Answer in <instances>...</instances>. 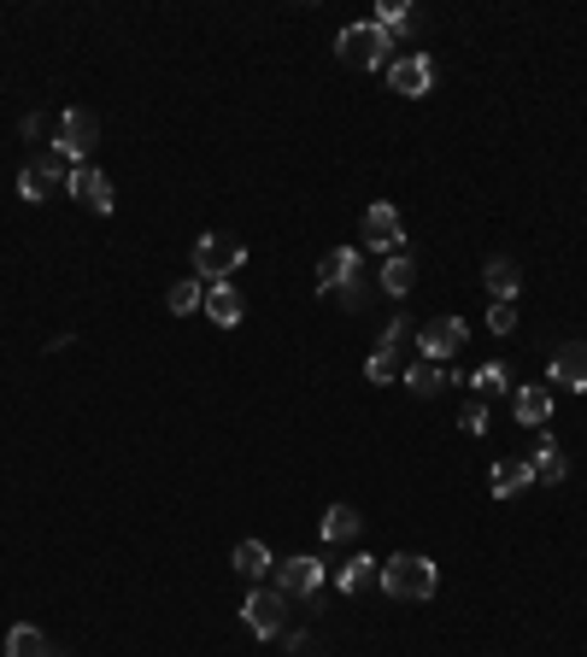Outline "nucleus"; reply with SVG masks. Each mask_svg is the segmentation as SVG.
<instances>
[{"mask_svg": "<svg viewBox=\"0 0 587 657\" xmlns=\"http://www.w3.org/2000/svg\"><path fill=\"white\" fill-rule=\"evenodd\" d=\"M370 24H382L388 36H418V12H411L406 0H382V7H377V18H370Z\"/></svg>", "mask_w": 587, "mask_h": 657, "instance_id": "393cba45", "label": "nucleus"}, {"mask_svg": "<svg viewBox=\"0 0 587 657\" xmlns=\"http://www.w3.org/2000/svg\"><path fill=\"white\" fill-rule=\"evenodd\" d=\"M482 282H488V294L494 300H518V288H523V270H518V258H488V265H482Z\"/></svg>", "mask_w": 587, "mask_h": 657, "instance_id": "a211bd4d", "label": "nucleus"}, {"mask_svg": "<svg viewBox=\"0 0 587 657\" xmlns=\"http://www.w3.org/2000/svg\"><path fill=\"white\" fill-rule=\"evenodd\" d=\"M229 564H235L247 581H259V576H270V569H277V558H270V546H265V540H241V546L229 552Z\"/></svg>", "mask_w": 587, "mask_h": 657, "instance_id": "5701e85b", "label": "nucleus"}, {"mask_svg": "<svg viewBox=\"0 0 587 657\" xmlns=\"http://www.w3.org/2000/svg\"><path fill=\"white\" fill-rule=\"evenodd\" d=\"M388 89L406 94V100H423L429 89H435V60L429 53H406V60L388 65Z\"/></svg>", "mask_w": 587, "mask_h": 657, "instance_id": "9d476101", "label": "nucleus"}, {"mask_svg": "<svg viewBox=\"0 0 587 657\" xmlns=\"http://www.w3.org/2000/svg\"><path fill=\"white\" fill-rule=\"evenodd\" d=\"M53 153H65V159H77V165H89V153L100 148V112L89 106H65L60 112V129H53Z\"/></svg>", "mask_w": 587, "mask_h": 657, "instance_id": "20e7f679", "label": "nucleus"}, {"mask_svg": "<svg viewBox=\"0 0 587 657\" xmlns=\"http://www.w3.org/2000/svg\"><path fill=\"white\" fill-rule=\"evenodd\" d=\"M318 534L329 540V546H341V540H359V534H365V517H359L353 505H329L323 522H318Z\"/></svg>", "mask_w": 587, "mask_h": 657, "instance_id": "6ab92c4d", "label": "nucleus"}, {"mask_svg": "<svg viewBox=\"0 0 587 657\" xmlns=\"http://www.w3.org/2000/svg\"><path fill=\"white\" fill-rule=\"evenodd\" d=\"M241 265H247V247H241L235 236H200L194 241V276L206 288H218V282H229Z\"/></svg>", "mask_w": 587, "mask_h": 657, "instance_id": "7ed1b4c3", "label": "nucleus"}, {"mask_svg": "<svg viewBox=\"0 0 587 657\" xmlns=\"http://www.w3.org/2000/svg\"><path fill=\"white\" fill-rule=\"evenodd\" d=\"M382 581V558H370V552H359V558H347L341 564V576H335V587L347 593V598H365L370 587Z\"/></svg>", "mask_w": 587, "mask_h": 657, "instance_id": "4468645a", "label": "nucleus"}, {"mask_svg": "<svg viewBox=\"0 0 587 657\" xmlns=\"http://www.w3.org/2000/svg\"><path fill=\"white\" fill-rule=\"evenodd\" d=\"M270 576H277V593L282 598H311V593L323 587V558H282Z\"/></svg>", "mask_w": 587, "mask_h": 657, "instance_id": "9b49d317", "label": "nucleus"}, {"mask_svg": "<svg viewBox=\"0 0 587 657\" xmlns=\"http://www.w3.org/2000/svg\"><path fill=\"white\" fill-rule=\"evenodd\" d=\"M359 276V247H329L318 258V294H341Z\"/></svg>", "mask_w": 587, "mask_h": 657, "instance_id": "ddd939ff", "label": "nucleus"}, {"mask_svg": "<svg viewBox=\"0 0 587 657\" xmlns=\"http://www.w3.org/2000/svg\"><path fill=\"white\" fill-rule=\"evenodd\" d=\"M60 188H71L65 153H41V159H30V165L18 170V194L30 200V206H41V200H53Z\"/></svg>", "mask_w": 587, "mask_h": 657, "instance_id": "423d86ee", "label": "nucleus"}, {"mask_svg": "<svg viewBox=\"0 0 587 657\" xmlns=\"http://www.w3.org/2000/svg\"><path fill=\"white\" fill-rule=\"evenodd\" d=\"M7 657H53V646H48V634H41V628L18 622V628H7Z\"/></svg>", "mask_w": 587, "mask_h": 657, "instance_id": "b1692460", "label": "nucleus"}, {"mask_svg": "<svg viewBox=\"0 0 587 657\" xmlns=\"http://www.w3.org/2000/svg\"><path fill=\"white\" fill-rule=\"evenodd\" d=\"M458 429H464V434H488V405L470 400L464 412H458Z\"/></svg>", "mask_w": 587, "mask_h": 657, "instance_id": "7c9ffc66", "label": "nucleus"}, {"mask_svg": "<svg viewBox=\"0 0 587 657\" xmlns=\"http://www.w3.org/2000/svg\"><path fill=\"white\" fill-rule=\"evenodd\" d=\"M48 129H60V124H48V118H41V112H30V118H24V136H30V141H41V136H48Z\"/></svg>", "mask_w": 587, "mask_h": 657, "instance_id": "473e14b6", "label": "nucleus"}, {"mask_svg": "<svg viewBox=\"0 0 587 657\" xmlns=\"http://www.w3.org/2000/svg\"><path fill=\"white\" fill-rule=\"evenodd\" d=\"M511 405H518L523 429H547V422H552V388H518V393H511Z\"/></svg>", "mask_w": 587, "mask_h": 657, "instance_id": "dca6fc26", "label": "nucleus"}, {"mask_svg": "<svg viewBox=\"0 0 587 657\" xmlns=\"http://www.w3.org/2000/svg\"><path fill=\"white\" fill-rule=\"evenodd\" d=\"M547 376H552V388H564V393H587V341H564V346H552Z\"/></svg>", "mask_w": 587, "mask_h": 657, "instance_id": "1a4fd4ad", "label": "nucleus"}, {"mask_svg": "<svg viewBox=\"0 0 587 657\" xmlns=\"http://www.w3.org/2000/svg\"><path fill=\"white\" fill-rule=\"evenodd\" d=\"M464 382H470V393H476L482 405H488L494 393H511V364H506V358H488V364H476Z\"/></svg>", "mask_w": 587, "mask_h": 657, "instance_id": "2eb2a0df", "label": "nucleus"}, {"mask_svg": "<svg viewBox=\"0 0 587 657\" xmlns=\"http://www.w3.org/2000/svg\"><path fill=\"white\" fill-rule=\"evenodd\" d=\"M289 605L294 598H282L277 587H253L247 598H241V622H247L253 640H277L282 628H289Z\"/></svg>", "mask_w": 587, "mask_h": 657, "instance_id": "39448f33", "label": "nucleus"}, {"mask_svg": "<svg viewBox=\"0 0 587 657\" xmlns=\"http://www.w3.org/2000/svg\"><path fill=\"white\" fill-rule=\"evenodd\" d=\"M206 317H212L218 329H235V324H241V294H235V282L206 288Z\"/></svg>", "mask_w": 587, "mask_h": 657, "instance_id": "412c9836", "label": "nucleus"}, {"mask_svg": "<svg viewBox=\"0 0 587 657\" xmlns=\"http://www.w3.org/2000/svg\"><path fill=\"white\" fill-rule=\"evenodd\" d=\"M311 652V634H289V657H306Z\"/></svg>", "mask_w": 587, "mask_h": 657, "instance_id": "72a5a7b5", "label": "nucleus"}, {"mask_svg": "<svg viewBox=\"0 0 587 657\" xmlns=\"http://www.w3.org/2000/svg\"><path fill=\"white\" fill-rule=\"evenodd\" d=\"M518 329V305L511 300H494V312H488V334H511Z\"/></svg>", "mask_w": 587, "mask_h": 657, "instance_id": "c756f323", "label": "nucleus"}, {"mask_svg": "<svg viewBox=\"0 0 587 657\" xmlns=\"http://www.w3.org/2000/svg\"><path fill=\"white\" fill-rule=\"evenodd\" d=\"M564 476H570V458H564V446H558V441H547V446L535 452V481H540V488H558V481H564Z\"/></svg>", "mask_w": 587, "mask_h": 657, "instance_id": "a878e982", "label": "nucleus"}, {"mask_svg": "<svg viewBox=\"0 0 587 657\" xmlns=\"http://www.w3.org/2000/svg\"><path fill=\"white\" fill-rule=\"evenodd\" d=\"M165 305H170V312H177V317L200 312V305H206V282H200V276H194V282H177V288H170V294H165Z\"/></svg>", "mask_w": 587, "mask_h": 657, "instance_id": "bb28decb", "label": "nucleus"}, {"mask_svg": "<svg viewBox=\"0 0 587 657\" xmlns=\"http://www.w3.org/2000/svg\"><path fill=\"white\" fill-rule=\"evenodd\" d=\"M377 294H382V288H377V282H365V276H353V282H347V288H341V305H347V312H365V305H370V300H377Z\"/></svg>", "mask_w": 587, "mask_h": 657, "instance_id": "c85d7f7f", "label": "nucleus"}, {"mask_svg": "<svg viewBox=\"0 0 587 657\" xmlns=\"http://www.w3.org/2000/svg\"><path fill=\"white\" fill-rule=\"evenodd\" d=\"M365 376H370L377 388H388V382H399V358H394V353H382V346H377V353H370V364H365Z\"/></svg>", "mask_w": 587, "mask_h": 657, "instance_id": "cd10ccee", "label": "nucleus"}, {"mask_svg": "<svg viewBox=\"0 0 587 657\" xmlns=\"http://www.w3.org/2000/svg\"><path fill=\"white\" fill-rule=\"evenodd\" d=\"M406 334H411V324H406V317H388V329H382V353H394V346L406 341Z\"/></svg>", "mask_w": 587, "mask_h": 657, "instance_id": "2f4dec72", "label": "nucleus"}, {"mask_svg": "<svg viewBox=\"0 0 587 657\" xmlns=\"http://www.w3.org/2000/svg\"><path fill=\"white\" fill-rule=\"evenodd\" d=\"M388 598H406V605H423V598H435L441 587V569L418 558V552H394V558H382V581H377Z\"/></svg>", "mask_w": 587, "mask_h": 657, "instance_id": "f257e3e1", "label": "nucleus"}, {"mask_svg": "<svg viewBox=\"0 0 587 657\" xmlns=\"http://www.w3.org/2000/svg\"><path fill=\"white\" fill-rule=\"evenodd\" d=\"M528 481H535V464H528V458H499L494 476H488V488H494V500H511V493L528 488Z\"/></svg>", "mask_w": 587, "mask_h": 657, "instance_id": "f3484780", "label": "nucleus"}, {"mask_svg": "<svg viewBox=\"0 0 587 657\" xmlns=\"http://www.w3.org/2000/svg\"><path fill=\"white\" fill-rule=\"evenodd\" d=\"M377 288H382V294H394V300H406L411 288H418V265H411L406 253H399V258H382V270H377Z\"/></svg>", "mask_w": 587, "mask_h": 657, "instance_id": "aec40b11", "label": "nucleus"}, {"mask_svg": "<svg viewBox=\"0 0 587 657\" xmlns=\"http://www.w3.org/2000/svg\"><path fill=\"white\" fill-rule=\"evenodd\" d=\"M399 382H406L411 393H418V400H435V393L447 388L452 376L441 370V364H429V358H418V364H411V370H399Z\"/></svg>", "mask_w": 587, "mask_h": 657, "instance_id": "4be33fe9", "label": "nucleus"}, {"mask_svg": "<svg viewBox=\"0 0 587 657\" xmlns=\"http://www.w3.org/2000/svg\"><path fill=\"white\" fill-rule=\"evenodd\" d=\"M388 48H394V36L382 30V24H347V30L335 36V53H341V65H353V71H388Z\"/></svg>", "mask_w": 587, "mask_h": 657, "instance_id": "f03ea898", "label": "nucleus"}, {"mask_svg": "<svg viewBox=\"0 0 587 657\" xmlns=\"http://www.w3.org/2000/svg\"><path fill=\"white\" fill-rule=\"evenodd\" d=\"M365 247H370V253H382V258L406 253V224H399V212L388 206V200L365 212Z\"/></svg>", "mask_w": 587, "mask_h": 657, "instance_id": "6e6552de", "label": "nucleus"}, {"mask_svg": "<svg viewBox=\"0 0 587 657\" xmlns=\"http://www.w3.org/2000/svg\"><path fill=\"white\" fill-rule=\"evenodd\" d=\"M71 194H77L89 212H100V217H112V206H118L112 177H106V170H94V165H77V170H71Z\"/></svg>", "mask_w": 587, "mask_h": 657, "instance_id": "f8f14e48", "label": "nucleus"}, {"mask_svg": "<svg viewBox=\"0 0 587 657\" xmlns=\"http://www.w3.org/2000/svg\"><path fill=\"white\" fill-rule=\"evenodd\" d=\"M464 341H470V324L464 317H429V324L418 329V353L429 358V364H447L452 353H464Z\"/></svg>", "mask_w": 587, "mask_h": 657, "instance_id": "0eeeda50", "label": "nucleus"}]
</instances>
